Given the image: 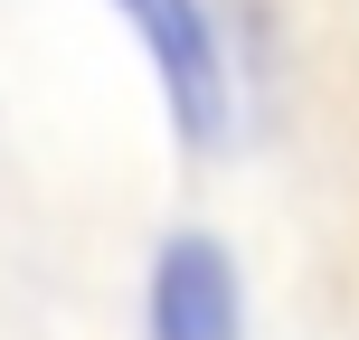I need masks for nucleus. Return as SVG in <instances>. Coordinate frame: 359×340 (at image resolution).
I'll list each match as a JSON object with an SVG mask.
<instances>
[{
  "instance_id": "2",
  "label": "nucleus",
  "mask_w": 359,
  "mask_h": 340,
  "mask_svg": "<svg viewBox=\"0 0 359 340\" xmlns=\"http://www.w3.org/2000/svg\"><path fill=\"white\" fill-rule=\"evenodd\" d=\"M142 340H246V274L208 227H170L142 265Z\"/></svg>"
},
{
  "instance_id": "1",
  "label": "nucleus",
  "mask_w": 359,
  "mask_h": 340,
  "mask_svg": "<svg viewBox=\"0 0 359 340\" xmlns=\"http://www.w3.org/2000/svg\"><path fill=\"white\" fill-rule=\"evenodd\" d=\"M161 95V123L189 161H217L265 104V0H114Z\"/></svg>"
}]
</instances>
